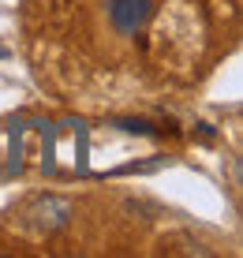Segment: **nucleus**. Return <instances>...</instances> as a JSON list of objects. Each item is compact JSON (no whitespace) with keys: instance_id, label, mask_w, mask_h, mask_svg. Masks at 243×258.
I'll list each match as a JSON object with an SVG mask.
<instances>
[{"instance_id":"1","label":"nucleus","mask_w":243,"mask_h":258,"mask_svg":"<svg viewBox=\"0 0 243 258\" xmlns=\"http://www.w3.org/2000/svg\"><path fill=\"white\" fill-rule=\"evenodd\" d=\"M105 12H109V23L116 26V34L135 38L154 12V0H105Z\"/></svg>"},{"instance_id":"2","label":"nucleus","mask_w":243,"mask_h":258,"mask_svg":"<svg viewBox=\"0 0 243 258\" xmlns=\"http://www.w3.org/2000/svg\"><path fill=\"white\" fill-rule=\"evenodd\" d=\"M71 202L68 199H56V195H45V199H38L30 210H26V217H30V225L38 228V232H60V228H68L71 221Z\"/></svg>"},{"instance_id":"3","label":"nucleus","mask_w":243,"mask_h":258,"mask_svg":"<svg viewBox=\"0 0 243 258\" xmlns=\"http://www.w3.org/2000/svg\"><path fill=\"white\" fill-rule=\"evenodd\" d=\"M41 172L45 176H60V165H56V123H41Z\"/></svg>"},{"instance_id":"4","label":"nucleus","mask_w":243,"mask_h":258,"mask_svg":"<svg viewBox=\"0 0 243 258\" xmlns=\"http://www.w3.org/2000/svg\"><path fill=\"white\" fill-rule=\"evenodd\" d=\"M12 161H8V176H15L23 168V123H12Z\"/></svg>"},{"instance_id":"5","label":"nucleus","mask_w":243,"mask_h":258,"mask_svg":"<svg viewBox=\"0 0 243 258\" xmlns=\"http://www.w3.org/2000/svg\"><path fill=\"white\" fill-rule=\"evenodd\" d=\"M112 127L116 131H128V135H161V131L154 127V123H146V120H112Z\"/></svg>"},{"instance_id":"6","label":"nucleus","mask_w":243,"mask_h":258,"mask_svg":"<svg viewBox=\"0 0 243 258\" xmlns=\"http://www.w3.org/2000/svg\"><path fill=\"white\" fill-rule=\"evenodd\" d=\"M0 60H8V49H4V45H0Z\"/></svg>"}]
</instances>
